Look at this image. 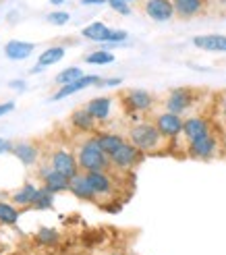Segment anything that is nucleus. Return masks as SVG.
<instances>
[{"instance_id":"obj_1","label":"nucleus","mask_w":226,"mask_h":255,"mask_svg":"<svg viewBox=\"0 0 226 255\" xmlns=\"http://www.w3.org/2000/svg\"><path fill=\"white\" fill-rule=\"evenodd\" d=\"M77 162H79V170L81 172H100V170H110L112 162L110 156L104 154L102 147L98 145L96 137H90L77 147Z\"/></svg>"},{"instance_id":"obj_2","label":"nucleus","mask_w":226,"mask_h":255,"mask_svg":"<svg viewBox=\"0 0 226 255\" xmlns=\"http://www.w3.org/2000/svg\"><path fill=\"white\" fill-rule=\"evenodd\" d=\"M129 141L135 145V147H139L143 154H152V151L160 149L162 143L168 141V139L162 137V133L158 131V127L154 123H135L131 125V129H129Z\"/></svg>"},{"instance_id":"obj_3","label":"nucleus","mask_w":226,"mask_h":255,"mask_svg":"<svg viewBox=\"0 0 226 255\" xmlns=\"http://www.w3.org/2000/svg\"><path fill=\"white\" fill-rule=\"evenodd\" d=\"M218 151H220V145H218V137L214 131H210L208 135L187 143V156L193 160H202V162L214 160L218 156Z\"/></svg>"},{"instance_id":"obj_4","label":"nucleus","mask_w":226,"mask_h":255,"mask_svg":"<svg viewBox=\"0 0 226 255\" xmlns=\"http://www.w3.org/2000/svg\"><path fill=\"white\" fill-rule=\"evenodd\" d=\"M143 151L139 147H135L129 139L124 141L114 154L110 156V162H112V166L118 168V170H131L135 166H139V162L143 160Z\"/></svg>"},{"instance_id":"obj_5","label":"nucleus","mask_w":226,"mask_h":255,"mask_svg":"<svg viewBox=\"0 0 226 255\" xmlns=\"http://www.w3.org/2000/svg\"><path fill=\"white\" fill-rule=\"evenodd\" d=\"M122 104L131 114H143L152 110V106L156 104V98L149 92H145V89H127L122 94Z\"/></svg>"},{"instance_id":"obj_6","label":"nucleus","mask_w":226,"mask_h":255,"mask_svg":"<svg viewBox=\"0 0 226 255\" xmlns=\"http://www.w3.org/2000/svg\"><path fill=\"white\" fill-rule=\"evenodd\" d=\"M154 125L158 127V131L162 133V137L164 139H177L181 133H183V125H185V119L181 117V114L177 112H170V110H164V112H160Z\"/></svg>"},{"instance_id":"obj_7","label":"nucleus","mask_w":226,"mask_h":255,"mask_svg":"<svg viewBox=\"0 0 226 255\" xmlns=\"http://www.w3.org/2000/svg\"><path fill=\"white\" fill-rule=\"evenodd\" d=\"M193 102H195V92L191 87H174V89H170L164 100V108L170 112L183 114L191 108Z\"/></svg>"},{"instance_id":"obj_8","label":"nucleus","mask_w":226,"mask_h":255,"mask_svg":"<svg viewBox=\"0 0 226 255\" xmlns=\"http://www.w3.org/2000/svg\"><path fill=\"white\" fill-rule=\"evenodd\" d=\"M141 10L152 21H158V23H166L177 17L172 0H141Z\"/></svg>"},{"instance_id":"obj_9","label":"nucleus","mask_w":226,"mask_h":255,"mask_svg":"<svg viewBox=\"0 0 226 255\" xmlns=\"http://www.w3.org/2000/svg\"><path fill=\"white\" fill-rule=\"evenodd\" d=\"M50 166L56 168L58 172H62L65 176L73 178L75 174L79 172V162H77V156L73 151H67V149H56L52 158H50Z\"/></svg>"},{"instance_id":"obj_10","label":"nucleus","mask_w":226,"mask_h":255,"mask_svg":"<svg viewBox=\"0 0 226 255\" xmlns=\"http://www.w3.org/2000/svg\"><path fill=\"white\" fill-rule=\"evenodd\" d=\"M174 4V12H177L179 19H195L199 15H204L208 10L210 0H172Z\"/></svg>"},{"instance_id":"obj_11","label":"nucleus","mask_w":226,"mask_h":255,"mask_svg":"<svg viewBox=\"0 0 226 255\" xmlns=\"http://www.w3.org/2000/svg\"><path fill=\"white\" fill-rule=\"evenodd\" d=\"M210 131H212V125L206 117H189V119H185L181 135L187 139V143H191V141H195V139L208 135Z\"/></svg>"},{"instance_id":"obj_12","label":"nucleus","mask_w":226,"mask_h":255,"mask_svg":"<svg viewBox=\"0 0 226 255\" xmlns=\"http://www.w3.org/2000/svg\"><path fill=\"white\" fill-rule=\"evenodd\" d=\"M40 176H42V183L48 191H52V193H62V191H69V183L71 178L65 176L62 172H58L56 168L52 166H44L40 170Z\"/></svg>"},{"instance_id":"obj_13","label":"nucleus","mask_w":226,"mask_h":255,"mask_svg":"<svg viewBox=\"0 0 226 255\" xmlns=\"http://www.w3.org/2000/svg\"><path fill=\"white\" fill-rule=\"evenodd\" d=\"M85 176H87V181H90V185L96 191L98 197H110L114 193V178L108 174V170L85 172Z\"/></svg>"},{"instance_id":"obj_14","label":"nucleus","mask_w":226,"mask_h":255,"mask_svg":"<svg viewBox=\"0 0 226 255\" xmlns=\"http://www.w3.org/2000/svg\"><path fill=\"white\" fill-rule=\"evenodd\" d=\"M90 85H102V77H98V75H83V77L77 79V81L60 85V89L52 96V100H65V98L77 94V92H81V89L90 87Z\"/></svg>"},{"instance_id":"obj_15","label":"nucleus","mask_w":226,"mask_h":255,"mask_svg":"<svg viewBox=\"0 0 226 255\" xmlns=\"http://www.w3.org/2000/svg\"><path fill=\"white\" fill-rule=\"evenodd\" d=\"M193 46L206 52H218L226 54V35L222 33H206V35H195L193 37Z\"/></svg>"},{"instance_id":"obj_16","label":"nucleus","mask_w":226,"mask_h":255,"mask_svg":"<svg viewBox=\"0 0 226 255\" xmlns=\"http://www.w3.org/2000/svg\"><path fill=\"white\" fill-rule=\"evenodd\" d=\"M69 191L71 193L77 197V199H81V201H96L98 199V195H96V191L92 189V185H90V181H87V176H85V172H77L73 178H71V183H69Z\"/></svg>"},{"instance_id":"obj_17","label":"nucleus","mask_w":226,"mask_h":255,"mask_svg":"<svg viewBox=\"0 0 226 255\" xmlns=\"http://www.w3.org/2000/svg\"><path fill=\"white\" fill-rule=\"evenodd\" d=\"M85 108L98 123H106L110 119V112H112V98H108V96L94 98V100L87 102Z\"/></svg>"},{"instance_id":"obj_18","label":"nucleus","mask_w":226,"mask_h":255,"mask_svg":"<svg viewBox=\"0 0 226 255\" xmlns=\"http://www.w3.org/2000/svg\"><path fill=\"white\" fill-rule=\"evenodd\" d=\"M96 123H98V121L92 117L90 112H87L85 106L73 110V114H71V125H73L77 131H81V133H92V131H96Z\"/></svg>"},{"instance_id":"obj_19","label":"nucleus","mask_w":226,"mask_h":255,"mask_svg":"<svg viewBox=\"0 0 226 255\" xmlns=\"http://www.w3.org/2000/svg\"><path fill=\"white\" fill-rule=\"evenodd\" d=\"M33 50H35V46L29 44V42L10 40V42L4 46V54H6V58H10V60H25L27 56H31Z\"/></svg>"},{"instance_id":"obj_20","label":"nucleus","mask_w":226,"mask_h":255,"mask_svg":"<svg viewBox=\"0 0 226 255\" xmlns=\"http://www.w3.org/2000/svg\"><path fill=\"white\" fill-rule=\"evenodd\" d=\"M35 195H37V187H33L31 183H25L21 189L12 191L10 199H12V203H15V206H19V208H29V206H33Z\"/></svg>"},{"instance_id":"obj_21","label":"nucleus","mask_w":226,"mask_h":255,"mask_svg":"<svg viewBox=\"0 0 226 255\" xmlns=\"http://www.w3.org/2000/svg\"><path fill=\"white\" fill-rule=\"evenodd\" d=\"M94 137H96L98 145L102 147V151H104V154H108V156H112L124 141H127V139H124L122 135H118V133H98Z\"/></svg>"},{"instance_id":"obj_22","label":"nucleus","mask_w":226,"mask_h":255,"mask_svg":"<svg viewBox=\"0 0 226 255\" xmlns=\"http://www.w3.org/2000/svg\"><path fill=\"white\" fill-rule=\"evenodd\" d=\"M12 151H15V156L25 164V166H31V164H35L37 154H40L37 145L31 143V141H21V143H17L15 147H12Z\"/></svg>"},{"instance_id":"obj_23","label":"nucleus","mask_w":226,"mask_h":255,"mask_svg":"<svg viewBox=\"0 0 226 255\" xmlns=\"http://www.w3.org/2000/svg\"><path fill=\"white\" fill-rule=\"evenodd\" d=\"M108 31H110L108 25L96 21V23H92V25H87V27H83L81 35L85 37V40H92V42H106Z\"/></svg>"},{"instance_id":"obj_24","label":"nucleus","mask_w":226,"mask_h":255,"mask_svg":"<svg viewBox=\"0 0 226 255\" xmlns=\"http://www.w3.org/2000/svg\"><path fill=\"white\" fill-rule=\"evenodd\" d=\"M62 58H65V46H52V48L44 50L40 58H37V62H40L42 67H50V65H56Z\"/></svg>"},{"instance_id":"obj_25","label":"nucleus","mask_w":226,"mask_h":255,"mask_svg":"<svg viewBox=\"0 0 226 255\" xmlns=\"http://www.w3.org/2000/svg\"><path fill=\"white\" fill-rule=\"evenodd\" d=\"M52 199H54V193L52 191H48L44 185L37 189V195H35V201H33V206L35 210H48V208H52Z\"/></svg>"},{"instance_id":"obj_26","label":"nucleus","mask_w":226,"mask_h":255,"mask_svg":"<svg viewBox=\"0 0 226 255\" xmlns=\"http://www.w3.org/2000/svg\"><path fill=\"white\" fill-rule=\"evenodd\" d=\"M83 77V71L79 67H71V69H65V71H60L56 75V85H67V83H73V81H77Z\"/></svg>"},{"instance_id":"obj_27","label":"nucleus","mask_w":226,"mask_h":255,"mask_svg":"<svg viewBox=\"0 0 226 255\" xmlns=\"http://www.w3.org/2000/svg\"><path fill=\"white\" fill-rule=\"evenodd\" d=\"M19 220V212L10 206V203L0 201V224H17Z\"/></svg>"},{"instance_id":"obj_28","label":"nucleus","mask_w":226,"mask_h":255,"mask_svg":"<svg viewBox=\"0 0 226 255\" xmlns=\"http://www.w3.org/2000/svg\"><path fill=\"white\" fill-rule=\"evenodd\" d=\"M85 62H90V65H110V62H114V54L106 52V50H96V52L85 54Z\"/></svg>"},{"instance_id":"obj_29","label":"nucleus","mask_w":226,"mask_h":255,"mask_svg":"<svg viewBox=\"0 0 226 255\" xmlns=\"http://www.w3.org/2000/svg\"><path fill=\"white\" fill-rule=\"evenodd\" d=\"M35 239H37V243H42V245H54L58 241V233L54 228H40V233L35 235Z\"/></svg>"},{"instance_id":"obj_30","label":"nucleus","mask_w":226,"mask_h":255,"mask_svg":"<svg viewBox=\"0 0 226 255\" xmlns=\"http://www.w3.org/2000/svg\"><path fill=\"white\" fill-rule=\"evenodd\" d=\"M69 19H71V15L65 10H54V12H50V15H46V21L52 25H65V23H69Z\"/></svg>"},{"instance_id":"obj_31","label":"nucleus","mask_w":226,"mask_h":255,"mask_svg":"<svg viewBox=\"0 0 226 255\" xmlns=\"http://www.w3.org/2000/svg\"><path fill=\"white\" fill-rule=\"evenodd\" d=\"M127 37H129V33L124 29H110L106 35V44H118V42H124Z\"/></svg>"},{"instance_id":"obj_32","label":"nucleus","mask_w":226,"mask_h":255,"mask_svg":"<svg viewBox=\"0 0 226 255\" xmlns=\"http://www.w3.org/2000/svg\"><path fill=\"white\" fill-rule=\"evenodd\" d=\"M110 8L112 10H116V12H120V15H129L131 12V8H129V2L127 0H110Z\"/></svg>"},{"instance_id":"obj_33","label":"nucleus","mask_w":226,"mask_h":255,"mask_svg":"<svg viewBox=\"0 0 226 255\" xmlns=\"http://www.w3.org/2000/svg\"><path fill=\"white\" fill-rule=\"evenodd\" d=\"M10 110H15V104H12V102H4V104H0V117H4V114H8Z\"/></svg>"},{"instance_id":"obj_34","label":"nucleus","mask_w":226,"mask_h":255,"mask_svg":"<svg viewBox=\"0 0 226 255\" xmlns=\"http://www.w3.org/2000/svg\"><path fill=\"white\" fill-rule=\"evenodd\" d=\"M220 114H222V119L226 121V92L220 96Z\"/></svg>"},{"instance_id":"obj_35","label":"nucleus","mask_w":226,"mask_h":255,"mask_svg":"<svg viewBox=\"0 0 226 255\" xmlns=\"http://www.w3.org/2000/svg\"><path fill=\"white\" fill-rule=\"evenodd\" d=\"M110 0H81V4H108Z\"/></svg>"},{"instance_id":"obj_36","label":"nucleus","mask_w":226,"mask_h":255,"mask_svg":"<svg viewBox=\"0 0 226 255\" xmlns=\"http://www.w3.org/2000/svg\"><path fill=\"white\" fill-rule=\"evenodd\" d=\"M10 87H15V89H25L23 81H10Z\"/></svg>"},{"instance_id":"obj_37","label":"nucleus","mask_w":226,"mask_h":255,"mask_svg":"<svg viewBox=\"0 0 226 255\" xmlns=\"http://www.w3.org/2000/svg\"><path fill=\"white\" fill-rule=\"evenodd\" d=\"M50 2H52V4H62L65 0H50Z\"/></svg>"},{"instance_id":"obj_38","label":"nucleus","mask_w":226,"mask_h":255,"mask_svg":"<svg viewBox=\"0 0 226 255\" xmlns=\"http://www.w3.org/2000/svg\"><path fill=\"white\" fill-rule=\"evenodd\" d=\"M218 4H220L222 8H226V0H218Z\"/></svg>"},{"instance_id":"obj_39","label":"nucleus","mask_w":226,"mask_h":255,"mask_svg":"<svg viewBox=\"0 0 226 255\" xmlns=\"http://www.w3.org/2000/svg\"><path fill=\"white\" fill-rule=\"evenodd\" d=\"M127 2H129V4H131V2H137V0H127Z\"/></svg>"},{"instance_id":"obj_40","label":"nucleus","mask_w":226,"mask_h":255,"mask_svg":"<svg viewBox=\"0 0 226 255\" xmlns=\"http://www.w3.org/2000/svg\"><path fill=\"white\" fill-rule=\"evenodd\" d=\"M0 145H2V139H0Z\"/></svg>"}]
</instances>
